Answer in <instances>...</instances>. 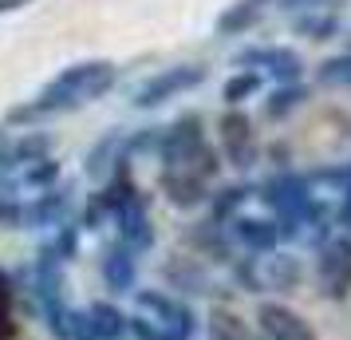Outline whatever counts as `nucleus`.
<instances>
[{
	"instance_id": "nucleus-1",
	"label": "nucleus",
	"mask_w": 351,
	"mask_h": 340,
	"mask_svg": "<svg viewBox=\"0 0 351 340\" xmlns=\"http://www.w3.org/2000/svg\"><path fill=\"white\" fill-rule=\"evenodd\" d=\"M114 83V67L107 60L95 64H75L71 71H64L60 80L44 91V107H71V103H87V99L103 95Z\"/></svg>"
},
{
	"instance_id": "nucleus-2",
	"label": "nucleus",
	"mask_w": 351,
	"mask_h": 340,
	"mask_svg": "<svg viewBox=\"0 0 351 340\" xmlns=\"http://www.w3.org/2000/svg\"><path fill=\"white\" fill-rule=\"evenodd\" d=\"M202 80H206V67H170V71L154 76V80L138 91V103H143V107H154V103L178 95V91H186V87H193V83H202Z\"/></svg>"
},
{
	"instance_id": "nucleus-3",
	"label": "nucleus",
	"mask_w": 351,
	"mask_h": 340,
	"mask_svg": "<svg viewBox=\"0 0 351 340\" xmlns=\"http://www.w3.org/2000/svg\"><path fill=\"white\" fill-rule=\"evenodd\" d=\"M221 143H225V155L237 162V166H245V162L253 159V123L241 111L225 115L221 119Z\"/></svg>"
},
{
	"instance_id": "nucleus-4",
	"label": "nucleus",
	"mask_w": 351,
	"mask_h": 340,
	"mask_svg": "<svg viewBox=\"0 0 351 340\" xmlns=\"http://www.w3.org/2000/svg\"><path fill=\"white\" fill-rule=\"evenodd\" d=\"M261 324L272 340H312V328L285 305H265L261 308Z\"/></svg>"
},
{
	"instance_id": "nucleus-5",
	"label": "nucleus",
	"mask_w": 351,
	"mask_h": 340,
	"mask_svg": "<svg viewBox=\"0 0 351 340\" xmlns=\"http://www.w3.org/2000/svg\"><path fill=\"white\" fill-rule=\"evenodd\" d=\"M241 64H269V71L276 76V80H288V83H296L300 80V56L296 52H285V48H256V52H241L237 56Z\"/></svg>"
},
{
	"instance_id": "nucleus-6",
	"label": "nucleus",
	"mask_w": 351,
	"mask_h": 340,
	"mask_svg": "<svg viewBox=\"0 0 351 340\" xmlns=\"http://www.w3.org/2000/svg\"><path fill=\"white\" fill-rule=\"evenodd\" d=\"M319 277H324V285H328L332 297H339V293L351 285V245L348 242H335L332 249L319 258Z\"/></svg>"
},
{
	"instance_id": "nucleus-7",
	"label": "nucleus",
	"mask_w": 351,
	"mask_h": 340,
	"mask_svg": "<svg viewBox=\"0 0 351 340\" xmlns=\"http://www.w3.org/2000/svg\"><path fill=\"white\" fill-rule=\"evenodd\" d=\"M265 8H269V0H237V4H229V12H221V20H217V32H245V28H253L256 20L265 16Z\"/></svg>"
},
{
	"instance_id": "nucleus-8",
	"label": "nucleus",
	"mask_w": 351,
	"mask_h": 340,
	"mask_svg": "<svg viewBox=\"0 0 351 340\" xmlns=\"http://www.w3.org/2000/svg\"><path fill=\"white\" fill-rule=\"evenodd\" d=\"M296 36H304V40H332L335 36V16H328V12H312V16H300L296 24Z\"/></svg>"
},
{
	"instance_id": "nucleus-9",
	"label": "nucleus",
	"mask_w": 351,
	"mask_h": 340,
	"mask_svg": "<svg viewBox=\"0 0 351 340\" xmlns=\"http://www.w3.org/2000/svg\"><path fill=\"white\" fill-rule=\"evenodd\" d=\"M166 190H170V198H174V202H182V206H190V202H197V198H202L197 179H178V174H166Z\"/></svg>"
},
{
	"instance_id": "nucleus-10",
	"label": "nucleus",
	"mask_w": 351,
	"mask_h": 340,
	"mask_svg": "<svg viewBox=\"0 0 351 340\" xmlns=\"http://www.w3.org/2000/svg\"><path fill=\"white\" fill-rule=\"evenodd\" d=\"M319 83H351V52L319 64Z\"/></svg>"
},
{
	"instance_id": "nucleus-11",
	"label": "nucleus",
	"mask_w": 351,
	"mask_h": 340,
	"mask_svg": "<svg viewBox=\"0 0 351 340\" xmlns=\"http://www.w3.org/2000/svg\"><path fill=\"white\" fill-rule=\"evenodd\" d=\"M256 83H261V80H256L253 71H245V76H237V80L225 83V99H229V103H241L245 95H253V91H256Z\"/></svg>"
},
{
	"instance_id": "nucleus-12",
	"label": "nucleus",
	"mask_w": 351,
	"mask_h": 340,
	"mask_svg": "<svg viewBox=\"0 0 351 340\" xmlns=\"http://www.w3.org/2000/svg\"><path fill=\"white\" fill-rule=\"evenodd\" d=\"M300 99H304V91H300V87H285V91H276V95H272L269 115H285V111H292V107H296Z\"/></svg>"
},
{
	"instance_id": "nucleus-13",
	"label": "nucleus",
	"mask_w": 351,
	"mask_h": 340,
	"mask_svg": "<svg viewBox=\"0 0 351 340\" xmlns=\"http://www.w3.org/2000/svg\"><path fill=\"white\" fill-rule=\"evenodd\" d=\"M335 4H343V0H280V8H308V12H319V8H335Z\"/></svg>"
},
{
	"instance_id": "nucleus-14",
	"label": "nucleus",
	"mask_w": 351,
	"mask_h": 340,
	"mask_svg": "<svg viewBox=\"0 0 351 340\" xmlns=\"http://www.w3.org/2000/svg\"><path fill=\"white\" fill-rule=\"evenodd\" d=\"M245 238H249V242H256V245H269V242H272V229H269V222H249V229H245Z\"/></svg>"
},
{
	"instance_id": "nucleus-15",
	"label": "nucleus",
	"mask_w": 351,
	"mask_h": 340,
	"mask_svg": "<svg viewBox=\"0 0 351 340\" xmlns=\"http://www.w3.org/2000/svg\"><path fill=\"white\" fill-rule=\"evenodd\" d=\"M16 4H24V0H0V12H8V8H16Z\"/></svg>"
}]
</instances>
